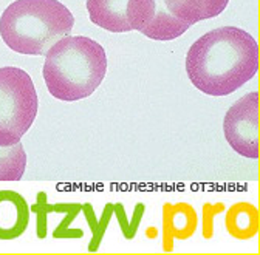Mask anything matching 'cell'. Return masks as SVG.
<instances>
[{"mask_svg": "<svg viewBox=\"0 0 260 255\" xmlns=\"http://www.w3.org/2000/svg\"><path fill=\"white\" fill-rule=\"evenodd\" d=\"M186 71L195 88L211 96H226L258 71V45L240 28L212 29L189 48Z\"/></svg>", "mask_w": 260, "mask_h": 255, "instance_id": "1", "label": "cell"}, {"mask_svg": "<svg viewBox=\"0 0 260 255\" xmlns=\"http://www.w3.org/2000/svg\"><path fill=\"white\" fill-rule=\"evenodd\" d=\"M42 75L51 96L73 102L88 98L107 73V54L90 38L65 36L45 54Z\"/></svg>", "mask_w": 260, "mask_h": 255, "instance_id": "2", "label": "cell"}, {"mask_svg": "<svg viewBox=\"0 0 260 255\" xmlns=\"http://www.w3.org/2000/svg\"><path fill=\"white\" fill-rule=\"evenodd\" d=\"M73 25V14L57 0H16L0 17V36L16 53L45 56Z\"/></svg>", "mask_w": 260, "mask_h": 255, "instance_id": "3", "label": "cell"}, {"mask_svg": "<svg viewBox=\"0 0 260 255\" xmlns=\"http://www.w3.org/2000/svg\"><path fill=\"white\" fill-rule=\"evenodd\" d=\"M38 93L26 71L0 68V145H14L38 115Z\"/></svg>", "mask_w": 260, "mask_h": 255, "instance_id": "4", "label": "cell"}, {"mask_svg": "<svg viewBox=\"0 0 260 255\" xmlns=\"http://www.w3.org/2000/svg\"><path fill=\"white\" fill-rule=\"evenodd\" d=\"M156 0H87L90 20L112 33L141 31L155 16Z\"/></svg>", "mask_w": 260, "mask_h": 255, "instance_id": "5", "label": "cell"}, {"mask_svg": "<svg viewBox=\"0 0 260 255\" xmlns=\"http://www.w3.org/2000/svg\"><path fill=\"white\" fill-rule=\"evenodd\" d=\"M224 138L239 155L251 159L258 158V93L240 98L223 121Z\"/></svg>", "mask_w": 260, "mask_h": 255, "instance_id": "6", "label": "cell"}, {"mask_svg": "<svg viewBox=\"0 0 260 255\" xmlns=\"http://www.w3.org/2000/svg\"><path fill=\"white\" fill-rule=\"evenodd\" d=\"M29 223L25 198L14 190H0V240L19 238Z\"/></svg>", "mask_w": 260, "mask_h": 255, "instance_id": "7", "label": "cell"}, {"mask_svg": "<svg viewBox=\"0 0 260 255\" xmlns=\"http://www.w3.org/2000/svg\"><path fill=\"white\" fill-rule=\"evenodd\" d=\"M230 0H161L165 10L187 26L217 17L224 11Z\"/></svg>", "mask_w": 260, "mask_h": 255, "instance_id": "8", "label": "cell"}, {"mask_svg": "<svg viewBox=\"0 0 260 255\" xmlns=\"http://www.w3.org/2000/svg\"><path fill=\"white\" fill-rule=\"evenodd\" d=\"M26 167V153L22 142L14 145H0V181L22 179Z\"/></svg>", "mask_w": 260, "mask_h": 255, "instance_id": "9", "label": "cell"}, {"mask_svg": "<svg viewBox=\"0 0 260 255\" xmlns=\"http://www.w3.org/2000/svg\"><path fill=\"white\" fill-rule=\"evenodd\" d=\"M228 231L237 238H248L257 232V210L249 204H237L228 213Z\"/></svg>", "mask_w": 260, "mask_h": 255, "instance_id": "10", "label": "cell"}]
</instances>
